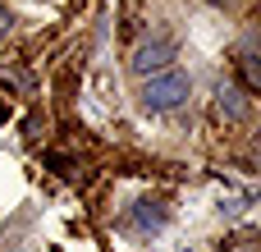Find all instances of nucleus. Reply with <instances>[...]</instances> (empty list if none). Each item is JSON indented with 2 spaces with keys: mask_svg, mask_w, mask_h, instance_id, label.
Masks as SVG:
<instances>
[{
  "mask_svg": "<svg viewBox=\"0 0 261 252\" xmlns=\"http://www.w3.org/2000/svg\"><path fill=\"white\" fill-rule=\"evenodd\" d=\"M188 92H193V78H188L184 69H161V73H147V83H142L138 101H142V110L165 115V110L184 106V101H188Z\"/></svg>",
  "mask_w": 261,
  "mask_h": 252,
  "instance_id": "obj_1",
  "label": "nucleus"
},
{
  "mask_svg": "<svg viewBox=\"0 0 261 252\" xmlns=\"http://www.w3.org/2000/svg\"><path fill=\"white\" fill-rule=\"evenodd\" d=\"M179 55V46L170 41V37H156V41H142L138 51H133V60H128V69L138 73V78H147V73H161V69H170V60Z\"/></svg>",
  "mask_w": 261,
  "mask_h": 252,
  "instance_id": "obj_2",
  "label": "nucleus"
},
{
  "mask_svg": "<svg viewBox=\"0 0 261 252\" xmlns=\"http://www.w3.org/2000/svg\"><path fill=\"white\" fill-rule=\"evenodd\" d=\"M216 106H220V115H225V119H234V124H239V119H248V110H252V106H248V92H243L239 83H229V78L216 87Z\"/></svg>",
  "mask_w": 261,
  "mask_h": 252,
  "instance_id": "obj_3",
  "label": "nucleus"
},
{
  "mask_svg": "<svg viewBox=\"0 0 261 252\" xmlns=\"http://www.w3.org/2000/svg\"><path fill=\"white\" fill-rule=\"evenodd\" d=\"M165 220H170V211H165V202H138L133 207V225L138 230H165Z\"/></svg>",
  "mask_w": 261,
  "mask_h": 252,
  "instance_id": "obj_4",
  "label": "nucleus"
},
{
  "mask_svg": "<svg viewBox=\"0 0 261 252\" xmlns=\"http://www.w3.org/2000/svg\"><path fill=\"white\" fill-rule=\"evenodd\" d=\"M9 28H14V14H9V5H5V0H0V37H5V32H9Z\"/></svg>",
  "mask_w": 261,
  "mask_h": 252,
  "instance_id": "obj_5",
  "label": "nucleus"
},
{
  "mask_svg": "<svg viewBox=\"0 0 261 252\" xmlns=\"http://www.w3.org/2000/svg\"><path fill=\"white\" fill-rule=\"evenodd\" d=\"M206 5H239V0H206Z\"/></svg>",
  "mask_w": 261,
  "mask_h": 252,
  "instance_id": "obj_6",
  "label": "nucleus"
},
{
  "mask_svg": "<svg viewBox=\"0 0 261 252\" xmlns=\"http://www.w3.org/2000/svg\"><path fill=\"white\" fill-rule=\"evenodd\" d=\"M14 252H28V248H14Z\"/></svg>",
  "mask_w": 261,
  "mask_h": 252,
  "instance_id": "obj_7",
  "label": "nucleus"
},
{
  "mask_svg": "<svg viewBox=\"0 0 261 252\" xmlns=\"http://www.w3.org/2000/svg\"><path fill=\"white\" fill-rule=\"evenodd\" d=\"M50 252H60V248H50Z\"/></svg>",
  "mask_w": 261,
  "mask_h": 252,
  "instance_id": "obj_8",
  "label": "nucleus"
}]
</instances>
